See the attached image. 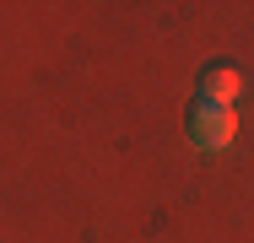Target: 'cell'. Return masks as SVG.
<instances>
[{
    "label": "cell",
    "instance_id": "2",
    "mask_svg": "<svg viewBox=\"0 0 254 243\" xmlns=\"http://www.w3.org/2000/svg\"><path fill=\"white\" fill-rule=\"evenodd\" d=\"M195 97H200V103H227V108H233V97H238V70H233V65H200Z\"/></svg>",
    "mask_w": 254,
    "mask_h": 243
},
{
    "label": "cell",
    "instance_id": "1",
    "mask_svg": "<svg viewBox=\"0 0 254 243\" xmlns=\"http://www.w3.org/2000/svg\"><path fill=\"white\" fill-rule=\"evenodd\" d=\"M184 135L200 146V151H222V146H233L238 135V114L227 108V103H190V114H184Z\"/></svg>",
    "mask_w": 254,
    "mask_h": 243
}]
</instances>
